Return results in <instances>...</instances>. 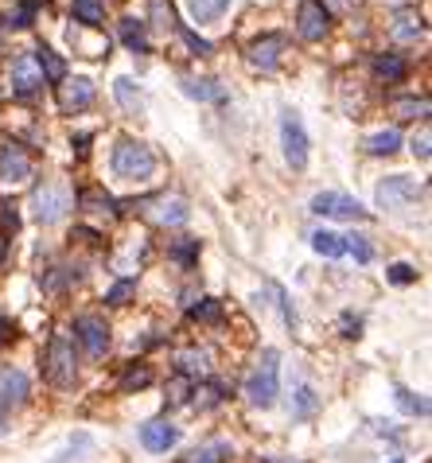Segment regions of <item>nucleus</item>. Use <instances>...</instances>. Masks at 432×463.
Masks as SVG:
<instances>
[{"label":"nucleus","instance_id":"3","mask_svg":"<svg viewBox=\"0 0 432 463\" xmlns=\"http://www.w3.org/2000/svg\"><path fill=\"white\" fill-rule=\"evenodd\" d=\"M312 211L323 214V219H339V222H362V219H370L366 206H362L359 199H351V195H343V191H320L316 199H312Z\"/></svg>","mask_w":432,"mask_h":463},{"label":"nucleus","instance_id":"4","mask_svg":"<svg viewBox=\"0 0 432 463\" xmlns=\"http://www.w3.org/2000/svg\"><path fill=\"white\" fill-rule=\"evenodd\" d=\"M32 206H35V219L43 222V226H51V222H58L74 206V195H71V187H63V183H43L35 191Z\"/></svg>","mask_w":432,"mask_h":463},{"label":"nucleus","instance_id":"24","mask_svg":"<svg viewBox=\"0 0 432 463\" xmlns=\"http://www.w3.org/2000/svg\"><path fill=\"white\" fill-rule=\"evenodd\" d=\"M71 16H74L82 27H102V24H105V8L97 4V0H74Z\"/></svg>","mask_w":432,"mask_h":463},{"label":"nucleus","instance_id":"41","mask_svg":"<svg viewBox=\"0 0 432 463\" xmlns=\"http://www.w3.org/2000/svg\"><path fill=\"white\" fill-rule=\"evenodd\" d=\"M343 335H347V339H359V335H362V320H359V315H343Z\"/></svg>","mask_w":432,"mask_h":463},{"label":"nucleus","instance_id":"48","mask_svg":"<svg viewBox=\"0 0 432 463\" xmlns=\"http://www.w3.org/2000/svg\"><path fill=\"white\" fill-rule=\"evenodd\" d=\"M394 463H405V459H394Z\"/></svg>","mask_w":432,"mask_h":463},{"label":"nucleus","instance_id":"17","mask_svg":"<svg viewBox=\"0 0 432 463\" xmlns=\"http://www.w3.org/2000/svg\"><path fill=\"white\" fill-rule=\"evenodd\" d=\"M180 90L188 97H195V102H226V90L214 82V78H183Z\"/></svg>","mask_w":432,"mask_h":463},{"label":"nucleus","instance_id":"14","mask_svg":"<svg viewBox=\"0 0 432 463\" xmlns=\"http://www.w3.org/2000/svg\"><path fill=\"white\" fill-rule=\"evenodd\" d=\"M39 86H43V74H39L35 58L32 55H19L12 63V94L16 97H32Z\"/></svg>","mask_w":432,"mask_h":463},{"label":"nucleus","instance_id":"18","mask_svg":"<svg viewBox=\"0 0 432 463\" xmlns=\"http://www.w3.org/2000/svg\"><path fill=\"white\" fill-rule=\"evenodd\" d=\"M113 94H117V105H121L125 113H141L144 110V94H141V86L133 82V78H117L113 82Z\"/></svg>","mask_w":432,"mask_h":463},{"label":"nucleus","instance_id":"38","mask_svg":"<svg viewBox=\"0 0 432 463\" xmlns=\"http://www.w3.org/2000/svg\"><path fill=\"white\" fill-rule=\"evenodd\" d=\"M136 292V281H117L110 292H105V304H129V297Z\"/></svg>","mask_w":432,"mask_h":463},{"label":"nucleus","instance_id":"6","mask_svg":"<svg viewBox=\"0 0 432 463\" xmlns=\"http://www.w3.org/2000/svg\"><path fill=\"white\" fill-rule=\"evenodd\" d=\"M281 144H284V160L300 172L308 164V133H304L300 113H292V110L281 113Z\"/></svg>","mask_w":432,"mask_h":463},{"label":"nucleus","instance_id":"27","mask_svg":"<svg viewBox=\"0 0 432 463\" xmlns=\"http://www.w3.org/2000/svg\"><path fill=\"white\" fill-rule=\"evenodd\" d=\"M394 397H397V409H401V413H409V417H428V401L420 397V393L405 390V386H397V390H394Z\"/></svg>","mask_w":432,"mask_h":463},{"label":"nucleus","instance_id":"29","mask_svg":"<svg viewBox=\"0 0 432 463\" xmlns=\"http://www.w3.org/2000/svg\"><path fill=\"white\" fill-rule=\"evenodd\" d=\"M207 351H183L180 354V374H207Z\"/></svg>","mask_w":432,"mask_h":463},{"label":"nucleus","instance_id":"21","mask_svg":"<svg viewBox=\"0 0 432 463\" xmlns=\"http://www.w3.org/2000/svg\"><path fill=\"white\" fill-rule=\"evenodd\" d=\"M121 43L129 47L133 55H144L149 51V35H144V24L136 16H125L121 19Z\"/></svg>","mask_w":432,"mask_h":463},{"label":"nucleus","instance_id":"44","mask_svg":"<svg viewBox=\"0 0 432 463\" xmlns=\"http://www.w3.org/2000/svg\"><path fill=\"white\" fill-rule=\"evenodd\" d=\"M8 335H12V323H8V315L0 312V347H4V343H8Z\"/></svg>","mask_w":432,"mask_h":463},{"label":"nucleus","instance_id":"36","mask_svg":"<svg viewBox=\"0 0 432 463\" xmlns=\"http://www.w3.org/2000/svg\"><path fill=\"white\" fill-rule=\"evenodd\" d=\"M191 320H203V323H219L222 320V304L219 300H203L191 308Z\"/></svg>","mask_w":432,"mask_h":463},{"label":"nucleus","instance_id":"39","mask_svg":"<svg viewBox=\"0 0 432 463\" xmlns=\"http://www.w3.org/2000/svg\"><path fill=\"white\" fill-rule=\"evenodd\" d=\"M347 250L355 253V261H359V265H366L370 258H374V250H370V242H366V238H359V234H351V238H347Z\"/></svg>","mask_w":432,"mask_h":463},{"label":"nucleus","instance_id":"35","mask_svg":"<svg viewBox=\"0 0 432 463\" xmlns=\"http://www.w3.org/2000/svg\"><path fill=\"white\" fill-rule=\"evenodd\" d=\"M175 32H180V39H183V43L191 47V55H211V51H214V43H207V39H199V35L191 32V27L175 24Z\"/></svg>","mask_w":432,"mask_h":463},{"label":"nucleus","instance_id":"22","mask_svg":"<svg viewBox=\"0 0 432 463\" xmlns=\"http://www.w3.org/2000/svg\"><path fill=\"white\" fill-rule=\"evenodd\" d=\"M226 8H230V0H188V12L199 19V24H214V19H222Z\"/></svg>","mask_w":432,"mask_h":463},{"label":"nucleus","instance_id":"40","mask_svg":"<svg viewBox=\"0 0 432 463\" xmlns=\"http://www.w3.org/2000/svg\"><path fill=\"white\" fill-rule=\"evenodd\" d=\"M390 281H394V284H413L417 281V269L409 261H397V265H390Z\"/></svg>","mask_w":432,"mask_h":463},{"label":"nucleus","instance_id":"37","mask_svg":"<svg viewBox=\"0 0 432 463\" xmlns=\"http://www.w3.org/2000/svg\"><path fill=\"white\" fill-rule=\"evenodd\" d=\"M39 4H43V0H24V4L8 16V27H27V24H32V12H35Z\"/></svg>","mask_w":432,"mask_h":463},{"label":"nucleus","instance_id":"43","mask_svg":"<svg viewBox=\"0 0 432 463\" xmlns=\"http://www.w3.org/2000/svg\"><path fill=\"white\" fill-rule=\"evenodd\" d=\"M413 152H417V160H428V129H420V136H413Z\"/></svg>","mask_w":432,"mask_h":463},{"label":"nucleus","instance_id":"47","mask_svg":"<svg viewBox=\"0 0 432 463\" xmlns=\"http://www.w3.org/2000/svg\"><path fill=\"white\" fill-rule=\"evenodd\" d=\"M0 436H4V425H0Z\"/></svg>","mask_w":432,"mask_h":463},{"label":"nucleus","instance_id":"26","mask_svg":"<svg viewBox=\"0 0 432 463\" xmlns=\"http://www.w3.org/2000/svg\"><path fill=\"white\" fill-rule=\"evenodd\" d=\"M401 149V133L397 129H382V133H374L366 141V152L370 156H394Z\"/></svg>","mask_w":432,"mask_h":463},{"label":"nucleus","instance_id":"25","mask_svg":"<svg viewBox=\"0 0 432 463\" xmlns=\"http://www.w3.org/2000/svg\"><path fill=\"white\" fill-rule=\"evenodd\" d=\"M425 35V19L413 16V12H401L394 19V39H401V43H413V39Z\"/></svg>","mask_w":432,"mask_h":463},{"label":"nucleus","instance_id":"42","mask_svg":"<svg viewBox=\"0 0 432 463\" xmlns=\"http://www.w3.org/2000/svg\"><path fill=\"white\" fill-rule=\"evenodd\" d=\"M0 222H4V230H19V219H16V211H12V206H8V203H0Z\"/></svg>","mask_w":432,"mask_h":463},{"label":"nucleus","instance_id":"45","mask_svg":"<svg viewBox=\"0 0 432 463\" xmlns=\"http://www.w3.org/2000/svg\"><path fill=\"white\" fill-rule=\"evenodd\" d=\"M86 144H90V136H78V141H74V152L86 156Z\"/></svg>","mask_w":432,"mask_h":463},{"label":"nucleus","instance_id":"8","mask_svg":"<svg viewBox=\"0 0 432 463\" xmlns=\"http://www.w3.org/2000/svg\"><path fill=\"white\" fill-rule=\"evenodd\" d=\"M74 339L82 343L86 359H102V354L110 351V328H105V320H97V315H78Z\"/></svg>","mask_w":432,"mask_h":463},{"label":"nucleus","instance_id":"33","mask_svg":"<svg viewBox=\"0 0 432 463\" xmlns=\"http://www.w3.org/2000/svg\"><path fill=\"white\" fill-rule=\"evenodd\" d=\"M394 110L397 117H428V97H401Z\"/></svg>","mask_w":432,"mask_h":463},{"label":"nucleus","instance_id":"28","mask_svg":"<svg viewBox=\"0 0 432 463\" xmlns=\"http://www.w3.org/2000/svg\"><path fill=\"white\" fill-rule=\"evenodd\" d=\"M316 409H320L316 390H312V386H300V390H297V405H292V417H297V421H308V417H316Z\"/></svg>","mask_w":432,"mask_h":463},{"label":"nucleus","instance_id":"12","mask_svg":"<svg viewBox=\"0 0 432 463\" xmlns=\"http://www.w3.org/2000/svg\"><path fill=\"white\" fill-rule=\"evenodd\" d=\"M284 47H289V35L273 32V35H261V39H253V43H250V51H245V58H250L253 66H261V71H273V66L281 63Z\"/></svg>","mask_w":432,"mask_h":463},{"label":"nucleus","instance_id":"31","mask_svg":"<svg viewBox=\"0 0 432 463\" xmlns=\"http://www.w3.org/2000/svg\"><path fill=\"white\" fill-rule=\"evenodd\" d=\"M226 451H230V444H211V448H195L183 463H222Z\"/></svg>","mask_w":432,"mask_h":463},{"label":"nucleus","instance_id":"7","mask_svg":"<svg viewBox=\"0 0 432 463\" xmlns=\"http://www.w3.org/2000/svg\"><path fill=\"white\" fill-rule=\"evenodd\" d=\"M417 195H420L417 180H409V175H386L374 191V203L386 206V211H401V206H409Z\"/></svg>","mask_w":432,"mask_h":463},{"label":"nucleus","instance_id":"5","mask_svg":"<svg viewBox=\"0 0 432 463\" xmlns=\"http://www.w3.org/2000/svg\"><path fill=\"white\" fill-rule=\"evenodd\" d=\"M43 362H47V378H51L58 390H71L74 386V347H71V339H66V335H55Z\"/></svg>","mask_w":432,"mask_h":463},{"label":"nucleus","instance_id":"9","mask_svg":"<svg viewBox=\"0 0 432 463\" xmlns=\"http://www.w3.org/2000/svg\"><path fill=\"white\" fill-rule=\"evenodd\" d=\"M58 105H63V113H78V110H90L94 105V82L86 74H66L63 82H58Z\"/></svg>","mask_w":432,"mask_h":463},{"label":"nucleus","instance_id":"46","mask_svg":"<svg viewBox=\"0 0 432 463\" xmlns=\"http://www.w3.org/2000/svg\"><path fill=\"white\" fill-rule=\"evenodd\" d=\"M336 8H351V0H336Z\"/></svg>","mask_w":432,"mask_h":463},{"label":"nucleus","instance_id":"15","mask_svg":"<svg viewBox=\"0 0 432 463\" xmlns=\"http://www.w3.org/2000/svg\"><path fill=\"white\" fill-rule=\"evenodd\" d=\"M175 440H180V428L168 425V421H149V425H141V444L149 451H168V448H175Z\"/></svg>","mask_w":432,"mask_h":463},{"label":"nucleus","instance_id":"13","mask_svg":"<svg viewBox=\"0 0 432 463\" xmlns=\"http://www.w3.org/2000/svg\"><path fill=\"white\" fill-rule=\"evenodd\" d=\"M27 175H32V160H27V152L8 141L4 149H0V180L4 183H24Z\"/></svg>","mask_w":432,"mask_h":463},{"label":"nucleus","instance_id":"20","mask_svg":"<svg viewBox=\"0 0 432 463\" xmlns=\"http://www.w3.org/2000/svg\"><path fill=\"white\" fill-rule=\"evenodd\" d=\"M312 250H316L320 258H343V253H347V238L336 230H316L312 234Z\"/></svg>","mask_w":432,"mask_h":463},{"label":"nucleus","instance_id":"10","mask_svg":"<svg viewBox=\"0 0 432 463\" xmlns=\"http://www.w3.org/2000/svg\"><path fill=\"white\" fill-rule=\"evenodd\" d=\"M297 27H300V35L308 39V43L323 39V35H328V27H331V12H328V4H320V0H300Z\"/></svg>","mask_w":432,"mask_h":463},{"label":"nucleus","instance_id":"34","mask_svg":"<svg viewBox=\"0 0 432 463\" xmlns=\"http://www.w3.org/2000/svg\"><path fill=\"white\" fill-rule=\"evenodd\" d=\"M149 382H152V370H149V367H133V370L121 378V390H125V393H133V390H144Z\"/></svg>","mask_w":432,"mask_h":463},{"label":"nucleus","instance_id":"32","mask_svg":"<svg viewBox=\"0 0 432 463\" xmlns=\"http://www.w3.org/2000/svg\"><path fill=\"white\" fill-rule=\"evenodd\" d=\"M172 258L191 269L195 258H199V238H183V242H175V245H172Z\"/></svg>","mask_w":432,"mask_h":463},{"label":"nucleus","instance_id":"11","mask_svg":"<svg viewBox=\"0 0 432 463\" xmlns=\"http://www.w3.org/2000/svg\"><path fill=\"white\" fill-rule=\"evenodd\" d=\"M27 374L24 370H16V367H4L0 370V417L4 413H12V409H19L27 401Z\"/></svg>","mask_w":432,"mask_h":463},{"label":"nucleus","instance_id":"2","mask_svg":"<svg viewBox=\"0 0 432 463\" xmlns=\"http://www.w3.org/2000/svg\"><path fill=\"white\" fill-rule=\"evenodd\" d=\"M277 351H261V367L250 374V382H245V393H250V401L258 409H269L273 401H277V390H281V382H277Z\"/></svg>","mask_w":432,"mask_h":463},{"label":"nucleus","instance_id":"16","mask_svg":"<svg viewBox=\"0 0 432 463\" xmlns=\"http://www.w3.org/2000/svg\"><path fill=\"white\" fill-rule=\"evenodd\" d=\"M35 66H39V74H43V82H63V78H66V58H58L55 51H51V47H35Z\"/></svg>","mask_w":432,"mask_h":463},{"label":"nucleus","instance_id":"1","mask_svg":"<svg viewBox=\"0 0 432 463\" xmlns=\"http://www.w3.org/2000/svg\"><path fill=\"white\" fill-rule=\"evenodd\" d=\"M113 172L121 175V180H152L156 175V156L144 141H133V136H125V141H117L113 149Z\"/></svg>","mask_w":432,"mask_h":463},{"label":"nucleus","instance_id":"23","mask_svg":"<svg viewBox=\"0 0 432 463\" xmlns=\"http://www.w3.org/2000/svg\"><path fill=\"white\" fill-rule=\"evenodd\" d=\"M191 219V206L183 199H160V211H156V222L164 226H183Z\"/></svg>","mask_w":432,"mask_h":463},{"label":"nucleus","instance_id":"30","mask_svg":"<svg viewBox=\"0 0 432 463\" xmlns=\"http://www.w3.org/2000/svg\"><path fill=\"white\" fill-rule=\"evenodd\" d=\"M152 24L160 27V32H172V27H175L172 0H152Z\"/></svg>","mask_w":432,"mask_h":463},{"label":"nucleus","instance_id":"19","mask_svg":"<svg viewBox=\"0 0 432 463\" xmlns=\"http://www.w3.org/2000/svg\"><path fill=\"white\" fill-rule=\"evenodd\" d=\"M374 74L378 78H386V82H405V74H409V63L401 55H374Z\"/></svg>","mask_w":432,"mask_h":463}]
</instances>
